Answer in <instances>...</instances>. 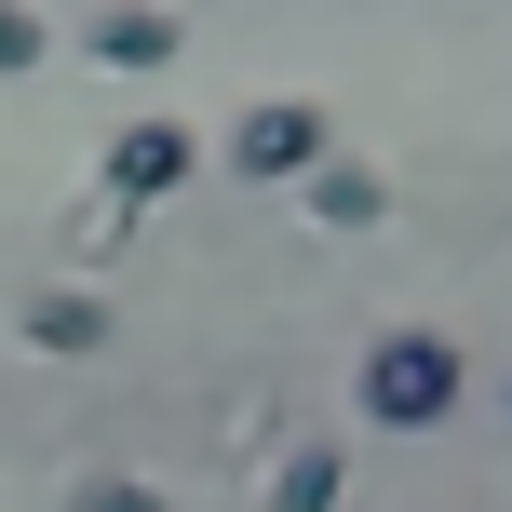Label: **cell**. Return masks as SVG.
I'll list each match as a JSON object with an SVG mask.
<instances>
[{
  "mask_svg": "<svg viewBox=\"0 0 512 512\" xmlns=\"http://www.w3.org/2000/svg\"><path fill=\"white\" fill-rule=\"evenodd\" d=\"M68 512H162L149 472H68Z\"/></svg>",
  "mask_w": 512,
  "mask_h": 512,
  "instance_id": "obj_9",
  "label": "cell"
},
{
  "mask_svg": "<svg viewBox=\"0 0 512 512\" xmlns=\"http://www.w3.org/2000/svg\"><path fill=\"white\" fill-rule=\"evenodd\" d=\"M324 149H337V122H324L310 95H256L243 122H230V176H243V189H297Z\"/></svg>",
  "mask_w": 512,
  "mask_h": 512,
  "instance_id": "obj_2",
  "label": "cell"
},
{
  "mask_svg": "<svg viewBox=\"0 0 512 512\" xmlns=\"http://www.w3.org/2000/svg\"><path fill=\"white\" fill-rule=\"evenodd\" d=\"M122 243H135V203H108V189H81V216H68V270H108Z\"/></svg>",
  "mask_w": 512,
  "mask_h": 512,
  "instance_id": "obj_8",
  "label": "cell"
},
{
  "mask_svg": "<svg viewBox=\"0 0 512 512\" xmlns=\"http://www.w3.org/2000/svg\"><path fill=\"white\" fill-rule=\"evenodd\" d=\"M81 54L122 68V81H149V68H176V54H189V27H176V0H108V14L81 27Z\"/></svg>",
  "mask_w": 512,
  "mask_h": 512,
  "instance_id": "obj_4",
  "label": "cell"
},
{
  "mask_svg": "<svg viewBox=\"0 0 512 512\" xmlns=\"http://www.w3.org/2000/svg\"><path fill=\"white\" fill-rule=\"evenodd\" d=\"M41 54H54V27L27 14V0H0V81H27V68H41Z\"/></svg>",
  "mask_w": 512,
  "mask_h": 512,
  "instance_id": "obj_10",
  "label": "cell"
},
{
  "mask_svg": "<svg viewBox=\"0 0 512 512\" xmlns=\"http://www.w3.org/2000/svg\"><path fill=\"white\" fill-rule=\"evenodd\" d=\"M337 499H351V445L337 432H297L270 459V486H256V512H337Z\"/></svg>",
  "mask_w": 512,
  "mask_h": 512,
  "instance_id": "obj_7",
  "label": "cell"
},
{
  "mask_svg": "<svg viewBox=\"0 0 512 512\" xmlns=\"http://www.w3.org/2000/svg\"><path fill=\"white\" fill-rule=\"evenodd\" d=\"M297 203H310V230H391V176H378V162H351V149L310 162Z\"/></svg>",
  "mask_w": 512,
  "mask_h": 512,
  "instance_id": "obj_5",
  "label": "cell"
},
{
  "mask_svg": "<svg viewBox=\"0 0 512 512\" xmlns=\"http://www.w3.org/2000/svg\"><path fill=\"white\" fill-rule=\"evenodd\" d=\"M14 337L41 364H81V351H108V297H95V283H41V297L14 310Z\"/></svg>",
  "mask_w": 512,
  "mask_h": 512,
  "instance_id": "obj_6",
  "label": "cell"
},
{
  "mask_svg": "<svg viewBox=\"0 0 512 512\" xmlns=\"http://www.w3.org/2000/svg\"><path fill=\"white\" fill-rule=\"evenodd\" d=\"M189 176H203V135H189V122H122V135H108V162H95V189H108V203H135V216L176 203Z\"/></svg>",
  "mask_w": 512,
  "mask_h": 512,
  "instance_id": "obj_3",
  "label": "cell"
},
{
  "mask_svg": "<svg viewBox=\"0 0 512 512\" xmlns=\"http://www.w3.org/2000/svg\"><path fill=\"white\" fill-rule=\"evenodd\" d=\"M445 405H459V337H432V324L364 337V364H351V418L364 432H432Z\"/></svg>",
  "mask_w": 512,
  "mask_h": 512,
  "instance_id": "obj_1",
  "label": "cell"
}]
</instances>
